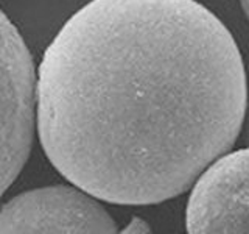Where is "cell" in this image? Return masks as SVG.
<instances>
[{
  "label": "cell",
  "instance_id": "2",
  "mask_svg": "<svg viewBox=\"0 0 249 234\" xmlns=\"http://www.w3.org/2000/svg\"><path fill=\"white\" fill-rule=\"evenodd\" d=\"M36 69L19 30L0 10V197L19 176L36 131Z\"/></svg>",
  "mask_w": 249,
  "mask_h": 234
},
{
  "label": "cell",
  "instance_id": "3",
  "mask_svg": "<svg viewBox=\"0 0 249 234\" xmlns=\"http://www.w3.org/2000/svg\"><path fill=\"white\" fill-rule=\"evenodd\" d=\"M97 197L78 186H47L19 194L0 209V233H115Z\"/></svg>",
  "mask_w": 249,
  "mask_h": 234
},
{
  "label": "cell",
  "instance_id": "1",
  "mask_svg": "<svg viewBox=\"0 0 249 234\" xmlns=\"http://www.w3.org/2000/svg\"><path fill=\"white\" fill-rule=\"evenodd\" d=\"M237 42L195 0H90L36 80V127L69 183L115 205L184 194L243 128Z\"/></svg>",
  "mask_w": 249,
  "mask_h": 234
},
{
  "label": "cell",
  "instance_id": "4",
  "mask_svg": "<svg viewBox=\"0 0 249 234\" xmlns=\"http://www.w3.org/2000/svg\"><path fill=\"white\" fill-rule=\"evenodd\" d=\"M189 233H249V147L226 152L198 176L185 209Z\"/></svg>",
  "mask_w": 249,
  "mask_h": 234
},
{
  "label": "cell",
  "instance_id": "7",
  "mask_svg": "<svg viewBox=\"0 0 249 234\" xmlns=\"http://www.w3.org/2000/svg\"><path fill=\"white\" fill-rule=\"evenodd\" d=\"M240 5L243 8V13L246 14V18L249 20V0H240Z\"/></svg>",
  "mask_w": 249,
  "mask_h": 234
},
{
  "label": "cell",
  "instance_id": "5",
  "mask_svg": "<svg viewBox=\"0 0 249 234\" xmlns=\"http://www.w3.org/2000/svg\"><path fill=\"white\" fill-rule=\"evenodd\" d=\"M148 231H150V226L137 217L132 218L131 223L126 226V230H124V233H148Z\"/></svg>",
  "mask_w": 249,
  "mask_h": 234
},
{
  "label": "cell",
  "instance_id": "6",
  "mask_svg": "<svg viewBox=\"0 0 249 234\" xmlns=\"http://www.w3.org/2000/svg\"><path fill=\"white\" fill-rule=\"evenodd\" d=\"M243 139L246 145L249 147V101L246 103V111H245V120H243Z\"/></svg>",
  "mask_w": 249,
  "mask_h": 234
}]
</instances>
